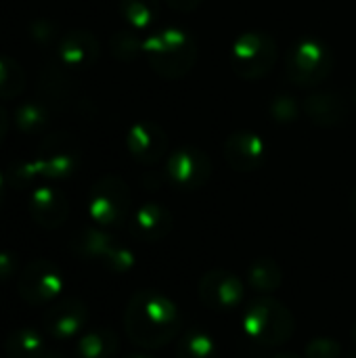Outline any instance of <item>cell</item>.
Instances as JSON below:
<instances>
[{
  "instance_id": "36",
  "label": "cell",
  "mask_w": 356,
  "mask_h": 358,
  "mask_svg": "<svg viewBox=\"0 0 356 358\" xmlns=\"http://www.w3.org/2000/svg\"><path fill=\"white\" fill-rule=\"evenodd\" d=\"M4 195H6V178H4L2 172H0V208H2V203H4Z\"/></svg>"
},
{
  "instance_id": "20",
  "label": "cell",
  "mask_w": 356,
  "mask_h": 358,
  "mask_svg": "<svg viewBox=\"0 0 356 358\" xmlns=\"http://www.w3.org/2000/svg\"><path fill=\"white\" fill-rule=\"evenodd\" d=\"M46 350L44 331L36 327H17L6 336L4 357L6 358H38Z\"/></svg>"
},
{
  "instance_id": "40",
  "label": "cell",
  "mask_w": 356,
  "mask_h": 358,
  "mask_svg": "<svg viewBox=\"0 0 356 358\" xmlns=\"http://www.w3.org/2000/svg\"><path fill=\"white\" fill-rule=\"evenodd\" d=\"M353 340H355V346H356V323H355V327H353Z\"/></svg>"
},
{
  "instance_id": "5",
  "label": "cell",
  "mask_w": 356,
  "mask_h": 358,
  "mask_svg": "<svg viewBox=\"0 0 356 358\" xmlns=\"http://www.w3.org/2000/svg\"><path fill=\"white\" fill-rule=\"evenodd\" d=\"M334 52L319 38H300L285 55V76L300 88H315L329 78Z\"/></svg>"
},
{
  "instance_id": "22",
  "label": "cell",
  "mask_w": 356,
  "mask_h": 358,
  "mask_svg": "<svg viewBox=\"0 0 356 358\" xmlns=\"http://www.w3.org/2000/svg\"><path fill=\"white\" fill-rule=\"evenodd\" d=\"M176 358H220L216 340L204 329H189L176 344Z\"/></svg>"
},
{
  "instance_id": "3",
  "label": "cell",
  "mask_w": 356,
  "mask_h": 358,
  "mask_svg": "<svg viewBox=\"0 0 356 358\" xmlns=\"http://www.w3.org/2000/svg\"><path fill=\"white\" fill-rule=\"evenodd\" d=\"M143 52L151 69L166 80L185 78L197 63V44L180 27L153 31L143 40Z\"/></svg>"
},
{
  "instance_id": "29",
  "label": "cell",
  "mask_w": 356,
  "mask_h": 358,
  "mask_svg": "<svg viewBox=\"0 0 356 358\" xmlns=\"http://www.w3.org/2000/svg\"><path fill=\"white\" fill-rule=\"evenodd\" d=\"M269 109H271L273 120L279 122V124L296 122L298 115H300V111H304L302 105L298 103V99H294L292 94H279V96H275L271 101V107Z\"/></svg>"
},
{
  "instance_id": "11",
  "label": "cell",
  "mask_w": 356,
  "mask_h": 358,
  "mask_svg": "<svg viewBox=\"0 0 356 358\" xmlns=\"http://www.w3.org/2000/svg\"><path fill=\"white\" fill-rule=\"evenodd\" d=\"M88 306L80 298H61L44 313V334L55 342H71L86 331Z\"/></svg>"
},
{
  "instance_id": "9",
  "label": "cell",
  "mask_w": 356,
  "mask_h": 358,
  "mask_svg": "<svg viewBox=\"0 0 356 358\" xmlns=\"http://www.w3.org/2000/svg\"><path fill=\"white\" fill-rule=\"evenodd\" d=\"M166 176L170 185L178 191H197L206 187L212 176V159L199 147H178L168 155Z\"/></svg>"
},
{
  "instance_id": "8",
  "label": "cell",
  "mask_w": 356,
  "mask_h": 358,
  "mask_svg": "<svg viewBox=\"0 0 356 358\" xmlns=\"http://www.w3.org/2000/svg\"><path fill=\"white\" fill-rule=\"evenodd\" d=\"M65 287L61 268L44 258L31 260L17 279V292L29 306H48L57 302Z\"/></svg>"
},
{
  "instance_id": "6",
  "label": "cell",
  "mask_w": 356,
  "mask_h": 358,
  "mask_svg": "<svg viewBox=\"0 0 356 358\" xmlns=\"http://www.w3.org/2000/svg\"><path fill=\"white\" fill-rule=\"evenodd\" d=\"M277 57H279L277 40L262 29L243 31L233 42L231 48V65L235 73L243 80L264 78L269 71H273Z\"/></svg>"
},
{
  "instance_id": "7",
  "label": "cell",
  "mask_w": 356,
  "mask_h": 358,
  "mask_svg": "<svg viewBox=\"0 0 356 358\" xmlns=\"http://www.w3.org/2000/svg\"><path fill=\"white\" fill-rule=\"evenodd\" d=\"M130 187L113 174L94 180L88 193V216L97 227L115 229L122 227L130 216Z\"/></svg>"
},
{
  "instance_id": "17",
  "label": "cell",
  "mask_w": 356,
  "mask_h": 358,
  "mask_svg": "<svg viewBox=\"0 0 356 358\" xmlns=\"http://www.w3.org/2000/svg\"><path fill=\"white\" fill-rule=\"evenodd\" d=\"M302 109L306 113V117L323 128H332L338 126L346 120L348 115V105L340 94L334 92H317L311 94L308 99H304Z\"/></svg>"
},
{
  "instance_id": "37",
  "label": "cell",
  "mask_w": 356,
  "mask_h": 358,
  "mask_svg": "<svg viewBox=\"0 0 356 358\" xmlns=\"http://www.w3.org/2000/svg\"><path fill=\"white\" fill-rule=\"evenodd\" d=\"M350 212H353V218L356 220V187L355 191H353V195H350Z\"/></svg>"
},
{
  "instance_id": "28",
  "label": "cell",
  "mask_w": 356,
  "mask_h": 358,
  "mask_svg": "<svg viewBox=\"0 0 356 358\" xmlns=\"http://www.w3.org/2000/svg\"><path fill=\"white\" fill-rule=\"evenodd\" d=\"M134 264H136L134 252L126 245H120V243H115L111 248V252L105 256V260L101 262V266L105 271H109L111 275H126L134 268Z\"/></svg>"
},
{
  "instance_id": "35",
  "label": "cell",
  "mask_w": 356,
  "mask_h": 358,
  "mask_svg": "<svg viewBox=\"0 0 356 358\" xmlns=\"http://www.w3.org/2000/svg\"><path fill=\"white\" fill-rule=\"evenodd\" d=\"M38 358H69L65 352H61V350H57V348H46L42 355Z\"/></svg>"
},
{
  "instance_id": "25",
  "label": "cell",
  "mask_w": 356,
  "mask_h": 358,
  "mask_svg": "<svg viewBox=\"0 0 356 358\" xmlns=\"http://www.w3.org/2000/svg\"><path fill=\"white\" fill-rule=\"evenodd\" d=\"M25 88V69L13 57L0 55V99H17Z\"/></svg>"
},
{
  "instance_id": "39",
  "label": "cell",
  "mask_w": 356,
  "mask_h": 358,
  "mask_svg": "<svg viewBox=\"0 0 356 358\" xmlns=\"http://www.w3.org/2000/svg\"><path fill=\"white\" fill-rule=\"evenodd\" d=\"M124 358H155V357H149V355H126Z\"/></svg>"
},
{
  "instance_id": "15",
  "label": "cell",
  "mask_w": 356,
  "mask_h": 358,
  "mask_svg": "<svg viewBox=\"0 0 356 358\" xmlns=\"http://www.w3.org/2000/svg\"><path fill=\"white\" fill-rule=\"evenodd\" d=\"M174 218L172 212L159 203H143L132 216H130V233L134 239L143 243H155L164 239L172 231Z\"/></svg>"
},
{
  "instance_id": "18",
  "label": "cell",
  "mask_w": 356,
  "mask_h": 358,
  "mask_svg": "<svg viewBox=\"0 0 356 358\" xmlns=\"http://www.w3.org/2000/svg\"><path fill=\"white\" fill-rule=\"evenodd\" d=\"M115 243L118 241L113 239L111 233H107V229L94 224V227H84L82 231H78L71 237L69 248L78 258H82L86 262H99L101 264Z\"/></svg>"
},
{
  "instance_id": "34",
  "label": "cell",
  "mask_w": 356,
  "mask_h": 358,
  "mask_svg": "<svg viewBox=\"0 0 356 358\" xmlns=\"http://www.w3.org/2000/svg\"><path fill=\"white\" fill-rule=\"evenodd\" d=\"M8 126H10L8 113H6V109H4V107L0 105V145H2V143H4V138H6Z\"/></svg>"
},
{
  "instance_id": "21",
  "label": "cell",
  "mask_w": 356,
  "mask_h": 358,
  "mask_svg": "<svg viewBox=\"0 0 356 358\" xmlns=\"http://www.w3.org/2000/svg\"><path fill=\"white\" fill-rule=\"evenodd\" d=\"M245 281L258 296H271L283 283V271L273 258H258L248 266Z\"/></svg>"
},
{
  "instance_id": "26",
  "label": "cell",
  "mask_w": 356,
  "mask_h": 358,
  "mask_svg": "<svg viewBox=\"0 0 356 358\" xmlns=\"http://www.w3.org/2000/svg\"><path fill=\"white\" fill-rule=\"evenodd\" d=\"M38 94H40V101L46 107L52 105V103L65 101V96H67V80H65V76L57 67H46L40 73Z\"/></svg>"
},
{
  "instance_id": "32",
  "label": "cell",
  "mask_w": 356,
  "mask_h": 358,
  "mask_svg": "<svg viewBox=\"0 0 356 358\" xmlns=\"http://www.w3.org/2000/svg\"><path fill=\"white\" fill-rule=\"evenodd\" d=\"M52 36H55V27H52L50 21H36V23L31 25V38H34L36 42L48 44Z\"/></svg>"
},
{
  "instance_id": "14",
  "label": "cell",
  "mask_w": 356,
  "mask_h": 358,
  "mask_svg": "<svg viewBox=\"0 0 356 358\" xmlns=\"http://www.w3.org/2000/svg\"><path fill=\"white\" fill-rule=\"evenodd\" d=\"M27 210L31 220L42 229H59L69 216V201L59 189L40 185L31 191Z\"/></svg>"
},
{
  "instance_id": "41",
  "label": "cell",
  "mask_w": 356,
  "mask_h": 358,
  "mask_svg": "<svg viewBox=\"0 0 356 358\" xmlns=\"http://www.w3.org/2000/svg\"><path fill=\"white\" fill-rule=\"evenodd\" d=\"M353 101H355V105H356V86L353 88Z\"/></svg>"
},
{
  "instance_id": "1",
  "label": "cell",
  "mask_w": 356,
  "mask_h": 358,
  "mask_svg": "<svg viewBox=\"0 0 356 358\" xmlns=\"http://www.w3.org/2000/svg\"><path fill=\"white\" fill-rule=\"evenodd\" d=\"M183 327L178 306L153 289L136 292L124 313V329L132 344L145 350L162 348L172 342Z\"/></svg>"
},
{
  "instance_id": "4",
  "label": "cell",
  "mask_w": 356,
  "mask_h": 358,
  "mask_svg": "<svg viewBox=\"0 0 356 358\" xmlns=\"http://www.w3.org/2000/svg\"><path fill=\"white\" fill-rule=\"evenodd\" d=\"M241 327L245 336L260 346H281L294 336L296 321L290 308L277 298L256 296L243 310Z\"/></svg>"
},
{
  "instance_id": "30",
  "label": "cell",
  "mask_w": 356,
  "mask_h": 358,
  "mask_svg": "<svg viewBox=\"0 0 356 358\" xmlns=\"http://www.w3.org/2000/svg\"><path fill=\"white\" fill-rule=\"evenodd\" d=\"M306 358H338L340 357V344L329 338H317L306 346Z\"/></svg>"
},
{
  "instance_id": "16",
  "label": "cell",
  "mask_w": 356,
  "mask_h": 358,
  "mask_svg": "<svg viewBox=\"0 0 356 358\" xmlns=\"http://www.w3.org/2000/svg\"><path fill=\"white\" fill-rule=\"evenodd\" d=\"M99 40L88 29H71L59 40V59L69 69H88L99 59Z\"/></svg>"
},
{
  "instance_id": "2",
  "label": "cell",
  "mask_w": 356,
  "mask_h": 358,
  "mask_svg": "<svg viewBox=\"0 0 356 358\" xmlns=\"http://www.w3.org/2000/svg\"><path fill=\"white\" fill-rule=\"evenodd\" d=\"M80 164V149L69 134H48L34 159L17 162L8 170V182L15 189H27L38 178L63 180L69 178Z\"/></svg>"
},
{
  "instance_id": "42",
  "label": "cell",
  "mask_w": 356,
  "mask_h": 358,
  "mask_svg": "<svg viewBox=\"0 0 356 358\" xmlns=\"http://www.w3.org/2000/svg\"><path fill=\"white\" fill-rule=\"evenodd\" d=\"M0 358H6V357H0Z\"/></svg>"
},
{
  "instance_id": "12",
  "label": "cell",
  "mask_w": 356,
  "mask_h": 358,
  "mask_svg": "<svg viewBox=\"0 0 356 358\" xmlns=\"http://www.w3.org/2000/svg\"><path fill=\"white\" fill-rule=\"evenodd\" d=\"M269 155L266 141L252 130H237L225 141V159L235 172H256Z\"/></svg>"
},
{
  "instance_id": "31",
  "label": "cell",
  "mask_w": 356,
  "mask_h": 358,
  "mask_svg": "<svg viewBox=\"0 0 356 358\" xmlns=\"http://www.w3.org/2000/svg\"><path fill=\"white\" fill-rule=\"evenodd\" d=\"M17 266H19L17 254L10 250H0V283L13 279L17 275Z\"/></svg>"
},
{
  "instance_id": "10",
  "label": "cell",
  "mask_w": 356,
  "mask_h": 358,
  "mask_svg": "<svg viewBox=\"0 0 356 358\" xmlns=\"http://www.w3.org/2000/svg\"><path fill=\"white\" fill-rule=\"evenodd\" d=\"M199 300L216 313H233L245 298V283L231 271H208L197 283Z\"/></svg>"
},
{
  "instance_id": "33",
  "label": "cell",
  "mask_w": 356,
  "mask_h": 358,
  "mask_svg": "<svg viewBox=\"0 0 356 358\" xmlns=\"http://www.w3.org/2000/svg\"><path fill=\"white\" fill-rule=\"evenodd\" d=\"M170 8L178 10V13H191L195 10L204 0H164Z\"/></svg>"
},
{
  "instance_id": "27",
  "label": "cell",
  "mask_w": 356,
  "mask_h": 358,
  "mask_svg": "<svg viewBox=\"0 0 356 358\" xmlns=\"http://www.w3.org/2000/svg\"><path fill=\"white\" fill-rule=\"evenodd\" d=\"M109 50L118 61H132L143 50V40L136 36V29H122L111 36Z\"/></svg>"
},
{
  "instance_id": "38",
  "label": "cell",
  "mask_w": 356,
  "mask_h": 358,
  "mask_svg": "<svg viewBox=\"0 0 356 358\" xmlns=\"http://www.w3.org/2000/svg\"><path fill=\"white\" fill-rule=\"evenodd\" d=\"M271 358H306V357H298V355H292V352H283V355H275Z\"/></svg>"
},
{
  "instance_id": "13",
  "label": "cell",
  "mask_w": 356,
  "mask_h": 358,
  "mask_svg": "<svg viewBox=\"0 0 356 358\" xmlns=\"http://www.w3.org/2000/svg\"><path fill=\"white\" fill-rule=\"evenodd\" d=\"M126 149L132 159L143 166L157 164L168 151V134L153 120L136 122L126 132Z\"/></svg>"
},
{
  "instance_id": "19",
  "label": "cell",
  "mask_w": 356,
  "mask_h": 358,
  "mask_svg": "<svg viewBox=\"0 0 356 358\" xmlns=\"http://www.w3.org/2000/svg\"><path fill=\"white\" fill-rule=\"evenodd\" d=\"M118 350L120 342L115 331L109 327H94L78 338L73 358H118Z\"/></svg>"
},
{
  "instance_id": "24",
  "label": "cell",
  "mask_w": 356,
  "mask_h": 358,
  "mask_svg": "<svg viewBox=\"0 0 356 358\" xmlns=\"http://www.w3.org/2000/svg\"><path fill=\"white\" fill-rule=\"evenodd\" d=\"M13 124L21 134H40L48 124V107L40 101H25L17 105L13 113Z\"/></svg>"
},
{
  "instance_id": "23",
  "label": "cell",
  "mask_w": 356,
  "mask_h": 358,
  "mask_svg": "<svg viewBox=\"0 0 356 358\" xmlns=\"http://www.w3.org/2000/svg\"><path fill=\"white\" fill-rule=\"evenodd\" d=\"M120 13L130 29L145 31L159 17V0H120Z\"/></svg>"
}]
</instances>
